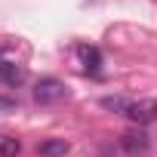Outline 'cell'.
Here are the masks:
<instances>
[{"mask_svg":"<svg viewBox=\"0 0 157 157\" xmlns=\"http://www.w3.org/2000/svg\"><path fill=\"white\" fill-rule=\"evenodd\" d=\"M0 80L10 83V86H19L25 80V68H19L16 62H6V59H0Z\"/></svg>","mask_w":157,"mask_h":157,"instance_id":"4","label":"cell"},{"mask_svg":"<svg viewBox=\"0 0 157 157\" xmlns=\"http://www.w3.org/2000/svg\"><path fill=\"white\" fill-rule=\"evenodd\" d=\"M126 117H129L132 123H139V126H148V123H154V120H157V102H154V99H139V102H129Z\"/></svg>","mask_w":157,"mask_h":157,"instance_id":"3","label":"cell"},{"mask_svg":"<svg viewBox=\"0 0 157 157\" xmlns=\"http://www.w3.org/2000/svg\"><path fill=\"white\" fill-rule=\"evenodd\" d=\"M22 142L16 136H0V157H19Z\"/></svg>","mask_w":157,"mask_h":157,"instance_id":"7","label":"cell"},{"mask_svg":"<svg viewBox=\"0 0 157 157\" xmlns=\"http://www.w3.org/2000/svg\"><path fill=\"white\" fill-rule=\"evenodd\" d=\"M68 142L65 139H46V142H40L37 145V151H40V157H65L68 154Z\"/></svg>","mask_w":157,"mask_h":157,"instance_id":"6","label":"cell"},{"mask_svg":"<svg viewBox=\"0 0 157 157\" xmlns=\"http://www.w3.org/2000/svg\"><path fill=\"white\" fill-rule=\"evenodd\" d=\"M10 111H16V102L13 99H0V114H10Z\"/></svg>","mask_w":157,"mask_h":157,"instance_id":"9","label":"cell"},{"mask_svg":"<svg viewBox=\"0 0 157 157\" xmlns=\"http://www.w3.org/2000/svg\"><path fill=\"white\" fill-rule=\"evenodd\" d=\"M77 56H80V62H83V68H86L90 74H99V68H102V56H99L96 46H77Z\"/></svg>","mask_w":157,"mask_h":157,"instance_id":"5","label":"cell"},{"mask_svg":"<svg viewBox=\"0 0 157 157\" xmlns=\"http://www.w3.org/2000/svg\"><path fill=\"white\" fill-rule=\"evenodd\" d=\"M120 148H123V154H129V157H145V154L151 151V139H148L145 129H126V132L120 136Z\"/></svg>","mask_w":157,"mask_h":157,"instance_id":"1","label":"cell"},{"mask_svg":"<svg viewBox=\"0 0 157 157\" xmlns=\"http://www.w3.org/2000/svg\"><path fill=\"white\" fill-rule=\"evenodd\" d=\"M65 99V83L56 80V77H43V80L34 86V102L37 105H52Z\"/></svg>","mask_w":157,"mask_h":157,"instance_id":"2","label":"cell"},{"mask_svg":"<svg viewBox=\"0 0 157 157\" xmlns=\"http://www.w3.org/2000/svg\"><path fill=\"white\" fill-rule=\"evenodd\" d=\"M99 105H102L105 111H114V114H126V108H129V99H120V96H105Z\"/></svg>","mask_w":157,"mask_h":157,"instance_id":"8","label":"cell"}]
</instances>
